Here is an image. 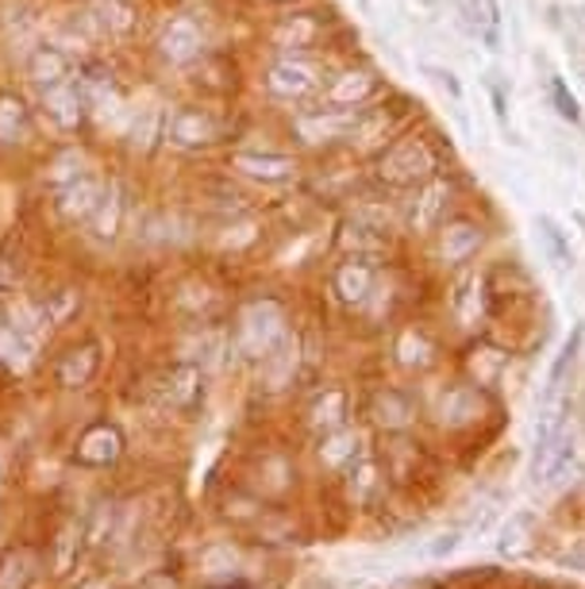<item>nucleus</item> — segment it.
<instances>
[{
    "mask_svg": "<svg viewBox=\"0 0 585 589\" xmlns=\"http://www.w3.org/2000/svg\"><path fill=\"white\" fill-rule=\"evenodd\" d=\"M382 178L390 185H423V181L435 178V155L423 140L408 135L382 155Z\"/></svg>",
    "mask_w": 585,
    "mask_h": 589,
    "instance_id": "nucleus-1",
    "label": "nucleus"
},
{
    "mask_svg": "<svg viewBox=\"0 0 585 589\" xmlns=\"http://www.w3.org/2000/svg\"><path fill=\"white\" fill-rule=\"evenodd\" d=\"M324 77H320V65L309 58H277L266 70V89L277 100H309L312 93H320Z\"/></svg>",
    "mask_w": 585,
    "mask_h": 589,
    "instance_id": "nucleus-2",
    "label": "nucleus"
},
{
    "mask_svg": "<svg viewBox=\"0 0 585 589\" xmlns=\"http://www.w3.org/2000/svg\"><path fill=\"white\" fill-rule=\"evenodd\" d=\"M166 140L174 147H186V151H201V147H212V143L224 140V120L208 108H178V112L166 120Z\"/></svg>",
    "mask_w": 585,
    "mask_h": 589,
    "instance_id": "nucleus-3",
    "label": "nucleus"
},
{
    "mask_svg": "<svg viewBox=\"0 0 585 589\" xmlns=\"http://www.w3.org/2000/svg\"><path fill=\"white\" fill-rule=\"evenodd\" d=\"M43 108H47V116L58 123L62 131L77 128V123L85 120V112H89V100H85V89H82V77H65V82L50 85V89H43Z\"/></svg>",
    "mask_w": 585,
    "mask_h": 589,
    "instance_id": "nucleus-4",
    "label": "nucleus"
},
{
    "mask_svg": "<svg viewBox=\"0 0 585 589\" xmlns=\"http://www.w3.org/2000/svg\"><path fill=\"white\" fill-rule=\"evenodd\" d=\"M358 112L362 108H332L327 105L324 112H305L297 116V135H301L305 143H332V140H347L350 128H355Z\"/></svg>",
    "mask_w": 585,
    "mask_h": 589,
    "instance_id": "nucleus-5",
    "label": "nucleus"
},
{
    "mask_svg": "<svg viewBox=\"0 0 585 589\" xmlns=\"http://www.w3.org/2000/svg\"><path fill=\"white\" fill-rule=\"evenodd\" d=\"M378 89H382V77H378L374 70L358 65V70H347V74H339L327 85L324 100L332 108H362L370 97H378Z\"/></svg>",
    "mask_w": 585,
    "mask_h": 589,
    "instance_id": "nucleus-6",
    "label": "nucleus"
},
{
    "mask_svg": "<svg viewBox=\"0 0 585 589\" xmlns=\"http://www.w3.org/2000/svg\"><path fill=\"white\" fill-rule=\"evenodd\" d=\"M231 166H236L243 178H254V181H266V185H282V181H292L297 178V158L289 155H262V151H239L236 158H231Z\"/></svg>",
    "mask_w": 585,
    "mask_h": 589,
    "instance_id": "nucleus-7",
    "label": "nucleus"
},
{
    "mask_svg": "<svg viewBox=\"0 0 585 589\" xmlns=\"http://www.w3.org/2000/svg\"><path fill=\"white\" fill-rule=\"evenodd\" d=\"M201 47H204L201 27H196L193 20H186V16L174 20V24L163 32V39H158V50H163V58H166V62H174V65L193 62V58L201 55Z\"/></svg>",
    "mask_w": 585,
    "mask_h": 589,
    "instance_id": "nucleus-8",
    "label": "nucleus"
},
{
    "mask_svg": "<svg viewBox=\"0 0 585 589\" xmlns=\"http://www.w3.org/2000/svg\"><path fill=\"white\" fill-rule=\"evenodd\" d=\"M100 196H105V185H100L97 178H77L70 181V185H62V193H58V208H62L65 220H89L93 213H97Z\"/></svg>",
    "mask_w": 585,
    "mask_h": 589,
    "instance_id": "nucleus-9",
    "label": "nucleus"
},
{
    "mask_svg": "<svg viewBox=\"0 0 585 589\" xmlns=\"http://www.w3.org/2000/svg\"><path fill=\"white\" fill-rule=\"evenodd\" d=\"M481 247V228L470 220H451L439 228V254L443 262H463Z\"/></svg>",
    "mask_w": 585,
    "mask_h": 589,
    "instance_id": "nucleus-10",
    "label": "nucleus"
},
{
    "mask_svg": "<svg viewBox=\"0 0 585 589\" xmlns=\"http://www.w3.org/2000/svg\"><path fill=\"white\" fill-rule=\"evenodd\" d=\"M73 74V62L65 50L58 47H39L32 58H27V77H32L39 89H50V85L65 82V77Z\"/></svg>",
    "mask_w": 585,
    "mask_h": 589,
    "instance_id": "nucleus-11",
    "label": "nucleus"
},
{
    "mask_svg": "<svg viewBox=\"0 0 585 589\" xmlns=\"http://www.w3.org/2000/svg\"><path fill=\"white\" fill-rule=\"evenodd\" d=\"M320 35V20L317 12H297V16H285L282 24L274 27V43L282 50H305L312 47Z\"/></svg>",
    "mask_w": 585,
    "mask_h": 589,
    "instance_id": "nucleus-12",
    "label": "nucleus"
},
{
    "mask_svg": "<svg viewBox=\"0 0 585 589\" xmlns=\"http://www.w3.org/2000/svg\"><path fill=\"white\" fill-rule=\"evenodd\" d=\"M447 193H451V189L443 185V181H435V178L423 181L420 196H416V205H413V213H408V224H413L416 231L435 228L439 216H443V201H447Z\"/></svg>",
    "mask_w": 585,
    "mask_h": 589,
    "instance_id": "nucleus-13",
    "label": "nucleus"
},
{
    "mask_svg": "<svg viewBox=\"0 0 585 589\" xmlns=\"http://www.w3.org/2000/svg\"><path fill=\"white\" fill-rule=\"evenodd\" d=\"M370 286H374V271L358 259L343 262L339 274H335V289H339L343 301H362V297L370 293Z\"/></svg>",
    "mask_w": 585,
    "mask_h": 589,
    "instance_id": "nucleus-14",
    "label": "nucleus"
},
{
    "mask_svg": "<svg viewBox=\"0 0 585 589\" xmlns=\"http://www.w3.org/2000/svg\"><path fill=\"white\" fill-rule=\"evenodd\" d=\"M539 239H544L547 254H551V262L559 266V271H570L574 266V251H570V236L559 228V220L554 216H539Z\"/></svg>",
    "mask_w": 585,
    "mask_h": 589,
    "instance_id": "nucleus-15",
    "label": "nucleus"
},
{
    "mask_svg": "<svg viewBox=\"0 0 585 589\" xmlns=\"http://www.w3.org/2000/svg\"><path fill=\"white\" fill-rule=\"evenodd\" d=\"M27 131V108L12 93H0V143H20Z\"/></svg>",
    "mask_w": 585,
    "mask_h": 589,
    "instance_id": "nucleus-16",
    "label": "nucleus"
},
{
    "mask_svg": "<svg viewBox=\"0 0 585 589\" xmlns=\"http://www.w3.org/2000/svg\"><path fill=\"white\" fill-rule=\"evenodd\" d=\"M120 220H123L120 189L108 185V189H105V196H100L97 213L89 216V224H93V231H97V236H116V231H120Z\"/></svg>",
    "mask_w": 585,
    "mask_h": 589,
    "instance_id": "nucleus-17",
    "label": "nucleus"
},
{
    "mask_svg": "<svg viewBox=\"0 0 585 589\" xmlns=\"http://www.w3.org/2000/svg\"><path fill=\"white\" fill-rule=\"evenodd\" d=\"M582 339H585V327L577 324L574 332H570V339H566V344H562V351H559V359H554V366H551V382H547V397H554V393H559V382H562V374H566V370L574 366L577 351H582Z\"/></svg>",
    "mask_w": 585,
    "mask_h": 589,
    "instance_id": "nucleus-18",
    "label": "nucleus"
},
{
    "mask_svg": "<svg viewBox=\"0 0 585 589\" xmlns=\"http://www.w3.org/2000/svg\"><path fill=\"white\" fill-rule=\"evenodd\" d=\"M547 93H551V100H554V112L562 116V120H570V123H582V108H577V97L566 89V82L562 77H547Z\"/></svg>",
    "mask_w": 585,
    "mask_h": 589,
    "instance_id": "nucleus-19",
    "label": "nucleus"
},
{
    "mask_svg": "<svg viewBox=\"0 0 585 589\" xmlns=\"http://www.w3.org/2000/svg\"><path fill=\"white\" fill-rule=\"evenodd\" d=\"M100 12H105V24L112 27V32H131V24H135V9H131L128 0H97Z\"/></svg>",
    "mask_w": 585,
    "mask_h": 589,
    "instance_id": "nucleus-20",
    "label": "nucleus"
},
{
    "mask_svg": "<svg viewBox=\"0 0 585 589\" xmlns=\"http://www.w3.org/2000/svg\"><path fill=\"white\" fill-rule=\"evenodd\" d=\"M428 77H431V82H435V85H443V89H447L455 100H463V85L455 82V74H451V70H439V65H428Z\"/></svg>",
    "mask_w": 585,
    "mask_h": 589,
    "instance_id": "nucleus-21",
    "label": "nucleus"
},
{
    "mask_svg": "<svg viewBox=\"0 0 585 589\" xmlns=\"http://www.w3.org/2000/svg\"><path fill=\"white\" fill-rule=\"evenodd\" d=\"M489 97H493V116H497V123H501V128L509 131V112H504V93L493 85V89H489Z\"/></svg>",
    "mask_w": 585,
    "mask_h": 589,
    "instance_id": "nucleus-22",
    "label": "nucleus"
}]
</instances>
